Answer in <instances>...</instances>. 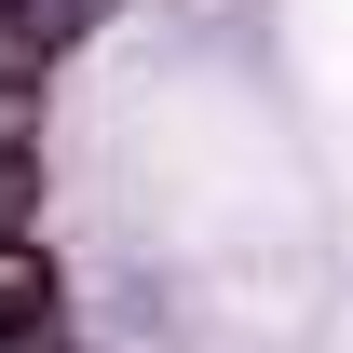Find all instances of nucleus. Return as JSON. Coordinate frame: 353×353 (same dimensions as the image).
<instances>
[{"label":"nucleus","instance_id":"7ed1b4c3","mask_svg":"<svg viewBox=\"0 0 353 353\" xmlns=\"http://www.w3.org/2000/svg\"><path fill=\"white\" fill-rule=\"evenodd\" d=\"M28 190H41V176H28V150H0V245H28Z\"/></svg>","mask_w":353,"mask_h":353},{"label":"nucleus","instance_id":"f257e3e1","mask_svg":"<svg viewBox=\"0 0 353 353\" xmlns=\"http://www.w3.org/2000/svg\"><path fill=\"white\" fill-rule=\"evenodd\" d=\"M82 14H95V0H0V82H28L41 54H68Z\"/></svg>","mask_w":353,"mask_h":353},{"label":"nucleus","instance_id":"20e7f679","mask_svg":"<svg viewBox=\"0 0 353 353\" xmlns=\"http://www.w3.org/2000/svg\"><path fill=\"white\" fill-rule=\"evenodd\" d=\"M0 150H28V82H0Z\"/></svg>","mask_w":353,"mask_h":353},{"label":"nucleus","instance_id":"f03ea898","mask_svg":"<svg viewBox=\"0 0 353 353\" xmlns=\"http://www.w3.org/2000/svg\"><path fill=\"white\" fill-rule=\"evenodd\" d=\"M41 326H54V259L41 245H0V353L41 340Z\"/></svg>","mask_w":353,"mask_h":353}]
</instances>
